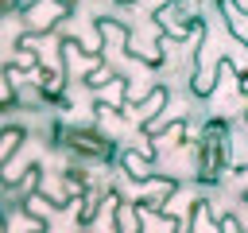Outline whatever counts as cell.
Segmentation results:
<instances>
[{
  "label": "cell",
  "instance_id": "obj_9",
  "mask_svg": "<svg viewBox=\"0 0 248 233\" xmlns=\"http://www.w3.org/2000/svg\"><path fill=\"white\" fill-rule=\"evenodd\" d=\"M186 225H190V229H221V221H213V217H209V202H205V198H198V202H194V217H190Z\"/></svg>",
  "mask_w": 248,
  "mask_h": 233
},
{
  "label": "cell",
  "instance_id": "obj_10",
  "mask_svg": "<svg viewBox=\"0 0 248 233\" xmlns=\"http://www.w3.org/2000/svg\"><path fill=\"white\" fill-rule=\"evenodd\" d=\"M221 229H240V217H232V214H229V217H221Z\"/></svg>",
  "mask_w": 248,
  "mask_h": 233
},
{
  "label": "cell",
  "instance_id": "obj_11",
  "mask_svg": "<svg viewBox=\"0 0 248 233\" xmlns=\"http://www.w3.org/2000/svg\"><path fill=\"white\" fill-rule=\"evenodd\" d=\"M236 175H240V183H244V186H248V163H244V167H240V171H236Z\"/></svg>",
  "mask_w": 248,
  "mask_h": 233
},
{
  "label": "cell",
  "instance_id": "obj_8",
  "mask_svg": "<svg viewBox=\"0 0 248 233\" xmlns=\"http://www.w3.org/2000/svg\"><path fill=\"white\" fill-rule=\"evenodd\" d=\"M23 144V128H16V124H8L4 132H0V163H8L12 155H16V148Z\"/></svg>",
  "mask_w": 248,
  "mask_h": 233
},
{
  "label": "cell",
  "instance_id": "obj_2",
  "mask_svg": "<svg viewBox=\"0 0 248 233\" xmlns=\"http://www.w3.org/2000/svg\"><path fill=\"white\" fill-rule=\"evenodd\" d=\"M229 148H232V140H229V124L225 120H205V128H202V136H198V159H194V179L198 183H205V186H213L217 179H221V171L229 167Z\"/></svg>",
  "mask_w": 248,
  "mask_h": 233
},
{
  "label": "cell",
  "instance_id": "obj_12",
  "mask_svg": "<svg viewBox=\"0 0 248 233\" xmlns=\"http://www.w3.org/2000/svg\"><path fill=\"white\" fill-rule=\"evenodd\" d=\"M120 4H140V0H120Z\"/></svg>",
  "mask_w": 248,
  "mask_h": 233
},
{
  "label": "cell",
  "instance_id": "obj_13",
  "mask_svg": "<svg viewBox=\"0 0 248 233\" xmlns=\"http://www.w3.org/2000/svg\"><path fill=\"white\" fill-rule=\"evenodd\" d=\"M244 120H248V109H244Z\"/></svg>",
  "mask_w": 248,
  "mask_h": 233
},
{
  "label": "cell",
  "instance_id": "obj_3",
  "mask_svg": "<svg viewBox=\"0 0 248 233\" xmlns=\"http://www.w3.org/2000/svg\"><path fill=\"white\" fill-rule=\"evenodd\" d=\"M70 16V0H27L23 4V23L31 35H46L54 31L58 19Z\"/></svg>",
  "mask_w": 248,
  "mask_h": 233
},
{
  "label": "cell",
  "instance_id": "obj_7",
  "mask_svg": "<svg viewBox=\"0 0 248 233\" xmlns=\"http://www.w3.org/2000/svg\"><path fill=\"white\" fill-rule=\"evenodd\" d=\"M12 66H19V70H39V54H35V43H31V31L16 43V58H12Z\"/></svg>",
  "mask_w": 248,
  "mask_h": 233
},
{
  "label": "cell",
  "instance_id": "obj_6",
  "mask_svg": "<svg viewBox=\"0 0 248 233\" xmlns=\"http://www.w3.org/2000/svg\"><path fill=\"white\" fill-rule=\"evenodd\" d=\"M35 85H39V97H46V101H62L66 78H58L54 70H35Z\"/></svg>",
  "mask_w": 248,
  "mask_h": 233
},
{
  "label": "cell",
  "instance_id": "obj_4",
  "mask_svg": "<svg viewBox=\"0 0 248 233\" xmlns=\"http://www.w3.org/2000/svg\"><path fill=\"white\" fill-rule=\"evenodd\" d=\"M116 163L128 171V179H132V183H147V179H155V175H159V171H155V151L124 148V151L116 155Z\"/></svg>",
  "mask_w": 248,
  "mask_h": 233
},
{
  "label": "cell",
  "instance_id": "obj_5",
  "mask_svg": "<svg viewBox=\"0 0 248 233\" xmlns=\"http://www.w3.org/2000/svg\"><path fill=\"white\" fill-rule=\"evenodd\" d=\"M217 8H221V19H225L229 35H232L236 43H248V12H244L236 0H217Z\"/></svg>",
  "mask_w": 248,
  "mask_h": 233
},
{
  "label": "cell",
  "instance_id": "obj_1",
  "mask_svg": "<svg viewBox=\"0 0 248 233\" xmlns=\"http://www.w3.org/2000/svg\"><path fill=\"white\" fill-rule=\"evenodd\" d=\"M54 144H62L70 155L93 159V163H108L120 155L116 140L108 132H101L97 124H54Z\"/></svg>",
  "mask_w": 248,
  "mask_h": 233
}]
</instances>
